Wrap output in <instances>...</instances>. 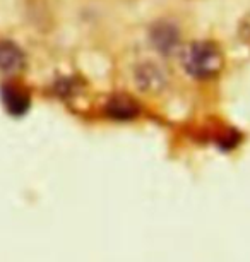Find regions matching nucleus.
<instances>
[{
  "label": "nucleus",
  "mask_w": 250,
  "mask_h": 262,
  "mask_svg": "<svg viewBox=\"0 0 250 262\" xmlns=\"http://www.w3.org/2000/svg\"><path fill=\"white\" fill-rule=\"evenodd\" d=\"M141 106L135 98L125 93H117V95L110 96L105 105V115L117 122H129L139 117Z\"/></svg>",
  "instance_id": "20e7f679"
},
{
  "label": "nucleus",
  "mask_w": 250,
  "mask_h": 262,
  "mask_svg": "<svg viewBox=\"0 0 250 262\" xmlns=\"http://www.w3.org/2000/svg\"><path fill=\"white\" fill-rule=\"evenodd\" d=\"M182 69L197 81L216 77L224 67V57L218 45L211 41H194L180 52Z\"/></svg>",
  "instance_id": "f257e3e1"
},
{
  "label": "nucleus",
  "mask_w": 250,
  "mask_h": 262,
  "mask_svg": "<svg viewBox=\"0 0 250 262\" xmlns=\"http://www.w3.org/2000/svg\"><path fill=\"white\" fill-rule=\"evenodd\" d=\"M26 67L22 48L11 39H0V76H14Z\"/></svg>",
  "instance_id": "39448f33"
},
{
  "label": "nucleus",
  "mask_w": 250,
  "mask_h": 262,
  "mask_svg": "<svg viewBox=\"0 0 250 262\" xmlns=\"http://www.w3.org/2000/svg\"><path fill=\"white\" fill-rule=\"evenodd\" d=\"M149 41L160 55L173 57L182 50V38L173 23L158 21L149 31Z\"/></svg>",
  "instance_id": "f03ea898"
},
{
  "label": "nucleus",
  "mask_w": 250,
  "mask_h": 262,
  "mask_svg": "<svg viewBox=\"0 0 250 262\" xmlns=\"http://www.w3.org/2000/svg\"><path fill=\"white\" fill-rule=\"evenodd\" d=\"M135 84L141 91L149 93V95H158L166 88V76L153 62H142L135 67L134 72Z\"/></svg>",
  "instance_id": "7ed1b4c3"
},
{
  "label": "nucleus",
  "mask_w": 250,
  "mask_h": 262,
  "mask_svg": "<svg viewBox=\"0 0 250 262\" xmlns=\"http://www.w3.org/2000/svg\"><path fill=\"white\" fill-rule=\"evenodd\" d=\"M2 101L11 115H24L29 108V93L19 84L7 82L2 86Z\"/></svg>",
  "instance_id": "423d86ee"
}]
</instances>
